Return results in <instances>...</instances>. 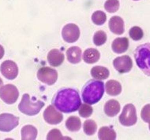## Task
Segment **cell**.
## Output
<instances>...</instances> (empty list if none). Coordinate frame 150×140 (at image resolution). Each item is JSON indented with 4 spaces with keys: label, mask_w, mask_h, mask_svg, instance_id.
<instances>
[{
    "label": "cell",
    "mask_w": 150,
    "mask_h": 140,
    "mask_svg": "<svg viewBox=\"0 0 150 140\" xmlns=\"http://www.w3.org/2000/svg\"><path fill=\"white\" fill-rule=\"evenodd\" d=\"M52 104L60 111L71 113L79 109L81 101L76 90L72 88H63L54 96Z\"/></svg>",
    "instance_id": "6da1fadb"
},
{
    "label": "cell",
    "mask_w": 150,
    "mask_h": 140,
    "mask_svg": "<svg viewBox=\"0 0 150 140\" xmlns=\"http://www.w3.org/2000/svg\"><path fill=\"white\" fill-rule=\"evenodd\" d=\"M104 91L103 82L90 80L83 88L82 95L83 101L88 104H94L102 98Z\"/></svg>",
    "instance_id": "7a4b0ae2"
},
{
    "label": "cell",
    "mask_w": 150,
    "mask_h": 140,
    "mask_svg": "<svg viewBox=\"0 0 150 140\" xmlns=\"http://www.w3.org/2000/svg\"><path fill=\"white\" fill-rule=\"evenodd\" d=\"M137 64L140 69L148 76H150V43L139 46L134 51Z\"/></svg>",
    "instance_id": "3957f363"
},
{
    "label": "cell",
    "mask_w": 150,
    "mask_h": 140,
    "mask_svg": "<svg viewBox=\"0 0 150 140\" xmlns=\"http://www.w3.org/2000/svg\"><path fill=\"white\" fill-rule=\"evenodd\" d=\"M45 105V103L40 100L35 103L32 102L30 95L25 94L23 96L18 108L22 113L28 116H32L38 114Z\"/></svg>",
    "instance_id": "277c9868"
},
{
    "label": "cell",
    "mask_w": 150,
    "mask_h": 140,
    "mask_svg": "<svg viewBox=\"0 0 150 140\" xmlns=\"http://www.w3.org/2000/svg\"><path fill=\"white\" fill-rule=\"evenodd\" d=\"M136 110L134 105L129 104L124 106L119 117L120 123L126 127L132 126L137 122Z\"/></svg>",
    "instance_id": "5b68a950"
},
{
    "label": "cell",
    "mask_w": 150,
    "mask_h": 140,
    "mask_svg": "<svg viewBox=\"0 0 150 140\" xmlns=\"http://www.w3.org/2000/svg\"><path fill=\"white\" fill-rule=\"evenodd\" d=\"M19 96V92L16 87L12 84H7L0 89V98L7 104H13Z\"/></svg>",
    "instance_id": "8992f818"
},
{
    "label": "cell",
    "mask_w": 150,
    "mask_h": 140,
    "mask_svg": "<svg viewBox=\"0 0 150 140\" xmlns=\"http://www.w3.org/2000/svg\"><path fill=\"white\" fill-rule=\"evenodd\" d=\"M37 76L42 82L48 85H52L57 81L58 75L55 69L48 67H44L39 69Z\"/></svg>",
    "instance_id": "52a82bcc"
},
{
    "label": "cell",
    "mask_w": 150,
    "mask_h": 140,
    "mask_svg": "<svg viewBox=\"0 0 150 140\" xmlns=\"http://www.w3.org/2000/svg\"><path fill=\"white\" fill-rule=\"evenodd\" d=\"M19 117L9 113L0 115V131L8 132L16 128L19 124Z\"/></svg>",
    "instance_id": "ba28073f"
},
{
    "label": "cell",
    "mask_w": 150,
    "mask_h": 140,
    "mask_svg": "<svg viewBox=\"0 0 150 140\" xmlns=\"http://www.w3.org/2000/svg\"><path fill=\"white\" fill-rule=\"evenodd\" d=\"M80 31L77 25L75 24L69 23L63 27L62 36L65 41L69 43H74L78 40Z\"/></svg>",
    "instance_id": "9c48e42d"
},
{
    "label": "cell",
    "mask_w": 150,
    "mask_h": 140,
    "mask_svg": "<svg viewBox=\"0 0 150 140\" xmlns=\"http://www.w3.org/2000/svg\"><path fill=\"white\" fill-rule=\"evenodd\" d=\"M0 70L2 74L8 80H14L18 74V69L17 65L11 60L4 62L1 65Z\"/></svg>",
    "instance_id": "30bf717a"
},
{
    "label": "cell",
    "mask_w": 150,
    "mask_h": 140,
    "mask_svg": "<svg viewBox=\"0 0 150 140\" xmlns=\"http://www.w3.org/2000/svg\"><path fill=\"white\" fill-rule=\"evenodd\" d=\"M114 66L121 74L128 73L132 69L133 62L128 55H123L117 57L113 61Z\"/></svg>",
    "instance_id": "8fae6325"
},
{
    "label": "cell",
    "mask_w": 150,
    "mask_h": 140,
    "mask_svg": "<svg viewBox=\"0 0 150 140\" xmlns=\"http://www.w3.org/2000/svg\"><path fill=\"white\" fill-rule=\"evenodd\" d=\"M44 119L48 124L56 125L63 120V115L58 112L52 105H49L44 112Z\"/></svg>",
    "instance_id": "7c38bea8"
},
{
    "label": "cell",
    "mask_w": 150,
    "mask_h": 140,
    "mask_svg": "<svg viewBox=\"0 0 150 140\" xmlns=\"http://www.w3.org/2000/svg\"><path fill=\"white\" fill-rule=\"evenodd\" d=\"M108 25L110 30L115 34L121 35L124 32V21L120 17L115 16L111 18Z\"/></svg>",
    "instance_id": "4fadbf2b"
},
{
    "label": "cell",
    "mask_w": 150,
    "mask_h": 140,
    "mask_svg": "<svg viewBox=\"0 0 150 140\" xmlns=\"http://www.w3.org/2000/svg\"><path fill=\"white\" fill-rule=\"evenodd\" d=\"M64 55L58 49L51 50L47 55V60L51 66L58 67L60 66L64 60Z\"/></svg>",
    "instance_id": "5bb4252c"
},
{
    "label": "cell",
    "mask_w": 150,
    "mask_h": 140,
    "mask_svg": "<svg viewBox=\"0 0 150 140\" xmlns=\"http://www.w3.org/2000/svg\"><path fill=\"white\" fill-rule=\"evenodd\" d=\"M112 49L114 52L122 54L127 50L129 47V40L127 37H119L115 39L112 45Z\"/></svg>",
    "instance_id": "9a60e30c"
},
{
    "label": "cell",
    "mask_w": 150,
    "mask_h": 140,
    "mask_svg": "<svg viewBox=\"0 0 150 140\" xmlns=\"http://www.w3.org/2000/svg\"><path fill=\"white\" fill-rule=\"evenodd\" d=\"M120 110V105L118 101L114 99L109 100L106 103L104 107L105 113L109 117L117 115Z\"/></svg>",
    "instance_id": "2e32d148"
},
{
    "label": "cell",
    "mask_w": 150,
    "mask_h": 140,
    "mask_svg": "<svg viewBox=\"0 0 150 140\" xmlns=\"http://www.w3.org/2000/svg\"><path fill=\"white\" fill-rule=\"evenodd\" d=\"M81 49L76 46L70 47L67 52L68 60L72 64H76L81 61Z\"/></svg>",
    "instance_id": "e0dca14e"
},
{
    "label": "cell",
    "mask_w": 150,
    "mask_h": 140,
    "mask_svg": "<svg viewBox=\"0 0 150 140\" xmlns=\"http://www.w3.org/2000/svg\"><path fill=\"white\" fill-rule=\"evenodd\" d=\"M100 57L99 52L97 49L93 48H88L86 50L83 55L84 61L88 64H93L97 62Z\"/></svg>",
    "instance_id": "ac0fdd59"
},
{
    "label": "cell",
    "mask_w": 150,
    "mask_h": 140,
    "mask_svg": "<svg viewBox=\"0 0 150 140\" xmlns=\"http://www.w3.org/2000/svg\"><path fill=\"white\" fill-rule=\"evenodd\" d=\"M91 75L94 79L103 80L107 79L109 76V71L108 69L101 66H95L91 70Z\"/></svg>",
    "instance_id": "d6986e66"
},
{
    "label": "cell",
    "mask_w": 150,
    "mask_h": 140,
    "mask_svg": "<svg viewBox=\"0 0 150 140\" xmlns=\"http://www.w3.org/2000/svg\"><path fill=\"white\" fill-rule=\"evenodd\" d=\"M106 91L108 95L111 96H117L122 91L120 83L115 80L108 81L105 84Z\"/></svg>",
    "instance_id": "ffe728a7"
},
{
    "label": "cell",
    "mask_w": 150,
    "mask_h": 140,
    "mask_svg": "<svg viewBox=\"0 0 150 140\" xmlns=\"http://www.w3.org/2000/svg\"><path fill=\"white\" fill-rule=\"evenodd\" d=\"M37 135L38 130L33 126L30 125L25 126L21 130L22 140H35Z\"/></svg>",
    "instance_id": "44dd1931"
},
{
    "label": "cell",
    "mask_w": 150,
    "mask_h": 140,
    "mask_svg": "<svg viewBox=\"0 0 150 140\" xmlns=\"http://www.w3.org/2000/svg\"><path fill=\"white\" fill-rule=\"evenodd\" d=\"M99 139L101 140H115L116 134L114 130L108 127H103L99 130Z\"/></svg>",
    "instance_id": "7402d4cb"
},
{
    "label": "cell",
    "mask_w": 150,
    "mask_h": 140,
    "mask_svg": "<svg viewBox=\"0 0 150 140\" xmlns=\"http://www.w3.org/2000/svg\"><path fill=\"white\" fill-rule=\"evenodd\" d=\"M67 128L70 132H78L81 127L80 119L77 117H69L66 122Z\"/></svg>",
    "instance_id": "603a6c76"
},
{
    "label": "cell",
    "mask_w": 150,
    "mask_h": 140,
    "mask_svg": "<svg viewBox=\"0 0 150 140\" xmlns=\"http://www.w3.org/2000/svg\"><path fill=\"white\" fill-rule=\"evenodd\" d=\"M97 129V124L93 120L88 119L84 123L83 131L86 135H93L96 132Z\"/></svg>",
    "instance_id": "cb8c5ba5"
},
{
    "label": "cell",
    "mask_w": 150,
    "mask_h": 140,
    "mask_svg": "<svg viewBox=\"0 0 150 140\" xmlns=\"http://www.w3.org/2000/svg\"><path fill=\"white\" fill-rule=\"evenodd\" d=\"M92 20L97 25H102L105 23L107 17L105 13L101 11H97L93 14Z\"/></svg>",
    "instance_id": "d4e9b609"
},
{
    "label": "cell",
    "mask_w": 150,
    "mask_h": 140,
    "mask_svg": "<svg viewBox=\"0 0 150 140\" xmlns=\"http://www.w3.org/2000/svg\"><path fill=\"white\" fill-rule=\"evenodd\" d=\"M107 40V35L105 32L98 31L95 33L93 37V41L97 46L102 45L105 43Z\"/></svg>",
    "instance_id": "484cf974"
},
{
    "label": "cell",
    "mask_w": 150,
    "mask_h": 140,
    "mask_svg": "<svg viewBox=\"0 0 150 140\" xmlns=\"http://www.w3.org/2000/svg\"><path fill=\"white\" fill-rule=\"evenodd\" d=\"M120 2L118 0H107L105 4V9L109 13H114L119 9Z\"/></svg>",
    "instance_id": "4316f807"
},
{
    "label": "cell",
    "mask_w": 150,
    "mask_h": 140,
    "mask_svg": "<svg viewBox=\"0 0 150 140\" xmlns=\"http://www.w3.org/2000/svg\"><path fill=\"white\" fill-rule=\"evenodd\" d=\"M129 36L134 40H140L143 37L142 30L138 26H134L131 28L129 31Z\"/></svg>",
    "instance_id": "83f0119b"
},
{
    "label": "cell",
    "mask_w": 150,
    "mask_h": 140,
    "mask_svg": "<svg viewBox=\"0 0 150 140\" xmlns=\"http://www.w3.org/2000/svg\"><path fill=\"white\" fill-rule=\"evenodd\" d=\"M47 139L48 140H58L71 139L67 137H64L62 134L59 130L57 129H52L49 132L47 137Z\"/></svg>",
    "instance_id": "f1b7e54d"
},
{
    "label": "cell",
    "mask_w": 150,
    "mask_h": 140,
    "mask_svg": "<svg viewBox=\"0 0 150 140\" xmlns=\"http://www.w3.org/2000/svg\"><path fill=\"white\" fill-rule=\"evenodd\" d=\"M93 111L92 107L88 105L83 104L81 105L79 110L80 117L83 118H88L91 117Z\"/></svg>",
    "instance_id": "f546056e"
},
{
    "label": "cell",
    "mask_w": 150,
    "mask_h": 140,
    "mask_svg": "<svg viewBox=\"0 0 150 140\" xmlns=\"http://www.w3.org/2000/svg\"><path fill=\"white\" fill-rule=\"evenodd\" d=\"M141 117L144 122L150 124V104L146 105L143 107L142 110Z\"/></svg>",
    "instance_id": "4dcf8cb0"
},
{
    "label": "cell",
    "mask_w": 150,
    "mask_h": 140,
    "mask_svg": "<svg viewBox=\"0 0 150 140\" xmlns=\"http://www.w3.org/2000/svg\"><path fill=\"white\" fill-rule=\"evenodd\" d=\"M4 54V50L3 47L0 45V60L2 59Z\"/></svg>",
    "instance_id": "1f68e13d"
},
{
    "label": "cell",
    "mask_w": 150,
    "mask_h": 140,
    "mask_svg": "<svg viewBox=\"0 0 150 140\" xmlns=\"http://www.w3.org/2000/svg\"><path fill=\"white\" fill-rule=\"evenodd\" d=\"M3 84V82L2 80L0 78V88H1V86H2Z\"/></svg>",
    "instance_id": "d6a6232c"
},
{
    "label": "cell",
    "mask_w": 150,
    "mask_h": 140,
    "mask_svg": "<svg viewBox=\"0 0 150 140\" xmlns=\"http://www.w3.org/2000/svg\"><path fill=\"white\" fill-rule=\"evenodd\" d=\"M149 129L150 130V124H149Z\"/></svg>",
    "instance_id": "836d02e7"
},
{
    "label": "cell",
    "mask_w": 150,
    "mask_h": 140,
    "mask_svg": "<svg viewBox=\"0 0 150 140\" xmlns=\"http://www.w3.org/2000/svg\"><path fill=\"white\" fill-rule=\"evenodd\" d=\"M134 1H139V0H134Z\"/></svg>",
    "instance_id": "e575fe53"
}]
</instances>
